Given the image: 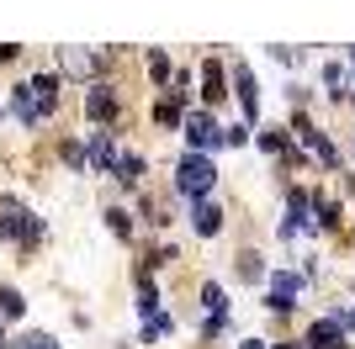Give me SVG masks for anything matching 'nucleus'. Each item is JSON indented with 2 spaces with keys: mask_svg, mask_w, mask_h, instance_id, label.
Here are the masks:
<instances>
[{
  "mask_svg": "<svg viewBox=\"0 0 355 349\" xmlns=\"http://www.w3.org/2000/svg\"><path fill=\"white\" fill-rule=\"evenodd\" d=\"M276 349H282V344H276Z\"/></svg>",
  "mask_w": 355,
  "mask_h": 349,
  "instance_id": "nucleus-22",
  "label": "nucleus"
},
{
  "mask_svg": "<svg viewBox=\"0 0 355 349\" xmlns=\"http://www.w3.org/2000/svg\"><path fill=\"white\" fill-rule=\"evenodd\" d=\"M154 116H159V122H180V101H175V96L159 101V106H154Z\"/></svg>",
  "mask_w": 355,
  "mask_h": 349,
  "instance_id": "nucleus-17",
  "label": "nucleus"
},
{
  "mask_svg": "<svg viewBox=\"0 0 355 349\" xmlns=\"http://www.w3.org/2000/svg\"><path fill=\"white\" fill-rule=\"evenodd\" d=\"M202 307H207L212 318H223V307H228L223 302V286H202Z\"/></svg>",
  "mask_w": 355,
  "mask_h": 349,
  "instance_id": "nucleus-13",
  "label": "nucleus"
},
{
  "mask_svg": "<svg viewBox=\"0 0 355 349\" xmlns=\"http://www.w3.org/2000/svg\"><path fill=\"white\" fill-rule=\"evenodd\" d=\"M239 96H244V111L254 116V106H260V101H254V80H250V69H239Z\"/></svg>",
  "mask_w": 355,
  "mask_h": 349,
  "instance_id": "nucleus-15",
  "label": "nucleus"
},
{
  "mask_svg": "<svg viewBox=\"0 0 355 349\" xmlns=\"http://www.w3.org/2000/svg\"><path fill=\"white\" fill-rule=\"evenodd\" d=\"M64 69H69V74H90V53H80V48H64Z\"/></svg>",
  "mask_w": 355,
  "mask_h": 349,
  "instance_id": "nucleus-11",
  "label": "nucleus"
},
{
  "mask_svg": "<svg viewBox=\"0 0 355 349\" xmlns=\"http://www.w3.org/2000/svg\"><path fill=\"white\" fill-rule=\"evenodd\" d=\"M148 74H154V80H164V74H170V58H164L159 48H154V53H148Z\"/></svg>",
  "mask_w": 355,
  "mask_h": 349,
  "instance_id": "nucleus-19",
  "label": "nucleus"
},
{
  "mask_svg": "<svg viewBox=\"0 0 355 349\" xmlns=\"http://www.w3.org/2000/svg\"><path fill=\"white\" fill-rule=\"evenodd\" d=\"M11 349H59V344H53L48 334H21V339L11 344Z\"/></svg>",
  "mask_w": 355,
  "mask_h": 349,
  "instance_id": "nucleus-16",
  "label": "nucleus"
},
{
  "mask_svg": "<svg viewBox=\"0 0 355 349\" xmlns=\"http://www.w3.org/2000/svg\"><path fill=\"white\" fill-rule=\"evenodd\" d=\"M90 164H101V170H112V164H117V148L106 143V138H90Z\"/></svg>",
  "mask_w": 355,
  "mask_h": 349,
  "instance_id": "nucleus-9",
  "label": "nucleus"
},
{
  "mask_svg": "<svg viewBox=\"0 0 355 349\" xmlns=\"http://www.w3.org/2000/svg\"><path fill=\"white\" fill-rule=\"evenodd\" d=\"M297 286H302V280H297V276H286V270H276V276H270V307H276V312H286V307L297 302Z\"/></svg>",
  "mask_w": 355,
  "mask_h": 349,
  "instance_id": "nucleus-5",
  "label": "nucleus"
},
{
  "mask_svg": "<svg viewBox=\"0 0 355 349\" xmlns=\"http://www.w3.org/2000/svg\"><path fill=\"white\" fill-rule=\"evenodd\" d=\"M186 138H191V148H218L223 143V132H218V122L212 116H186Z\"/></svg>",
  "mask_w": 355,
  "mask_h": 349,
  "instance_id": "nucleus-3",
  "label": "nucleus"
},
{
  "mask_svg": "<svg viewBox=\"0 0 355 349\" xmlns=\"http://www.w3.org/2000/svg\"><path fill=\"white\" fill-rule=\"evenodd\" d=\"M138 174H144V159H133V154H122V159H117V180H128V186H133Z\"/></svg>",
  "mask_w": 355,
  "mask_h": 349,
  "instance_id": "nucleus-12",
  "label": "nucleus"
},
{
  "mask_svg": "<svg viewBox=\"0 0 355 349\" xmlns=\"http://www.w3.org/2000/svg\"><path fill=\"white\" fill-rule=\"evenodd\" d=\"M0 349H11V344H6V334H0Z\"/></svg>",
  "mask_w": 355,
  "mask_h": 349,
  "instance_id": "nucleus-20",
  "label": "nucleus"
},
{
  "mask_svg": "<svg viewBox=\"0 0 355 349\" xmlns=\"http://www.w3.org/2000/svg\"><path fill=\"white\" fill-rule=\"evenodd\" d=\"M21 307H27V302H21V296H16V291H0V312H6V318H16V312H21Z\"/></svg>",
  "mask_w": 355,
  "mask_h": 349,
  "instance_id": "nucleus-18",
  "label": "nucleus"
},
{
  "mask_svg": "<svg viewBox=\"0 0 355 349\" xmlns=\"http://www.w3.org/2000/svg\"><path fill=\"white\" fill-rule=\"evenodd\" d=\"M191 222H196V233H207V238H212V233L223 228V212H218V206H212V202H196Z\"/></svg>",
  "mask_w": 355,
  "mask_h": 349,
  "instance_id": "nucleus-8",
  "label": "nucleus"
},
{
  "mask_svg": "<svg viewBox=\"0 0 355 349\" xmlns=\"http://www.w3.org/2000/svg\"><path fill=\"white\" fill-rule=\"evenodd\" d=\"M350 58H355V53H350Z\"/></svg>",
  "mask_w": 355,
  "mask_h": 349,
  "instance_id": "nucleus-23",
  "label": "nucleus"
},
{
  "mask_svg": "<svg viewBox=\"0 0 355 349\" xmlns=\"http://www.w3.org/2000/svg\"><path fill=\"white\" fill-rule=\"evenodd\" d=\"M212 180H218V170H212V164L202 159V154H186V159H180V174H175V186L186 190L191 202H202V196H207V190H212Z\"/></svg>",
  "mask_w": 355,
  "mask_h": 349,
  "instance_id": "nucleus-2",
  "label": "nucleus"
},
{
  "mask_svg": "<svg viewBox=\"0 0 355 349\" xmlns=\"http://www.w3.org/2000/svg\"><path fill=\"white\" fill-rule=\"evenodd\" d=\"M59 106V80L53 74H37V80H27V85L11 96V111L21 116V122H37V116H48Z\"/></svg>",
  "mask_w": 355,
  "mask_h": 349,
  "instance_id": "nucleus-1",
  "label": "nucleus"
},
{
  "mask_svg": "<svg viewBox=\"0 0 355 349\" xmlns=\"http://www.w3.org/2000/svg\"><path fill=\"white\" fill-rule=\"evenodd\" d=\"M202 80H207V101L223 96V64H202Z\"/></svg>",
  "mask_w": 355,
  "mask_h": 349,
  "instance_id": "nucleus-10",
  "label": "nucleus"
},
{
  "mask_svg": "<svg viewBox=\"0 0 355 349\" xmlns=\"http://www.w3.org/2000/svg\"><path fill=\"white\" fill-rule=\"evenodd\" d=\"M308 344H313V349H345L340 323H313V328H308Z\"/></svg>",
  "mask_w": 355,
  "mask_h": 349,
  "instance_id": "nucleus-6",
  "label": "nucleus"
},
{
  "mask_svg": "<svg viewBox=\"0 0 355 349\" xmlns=\"http://www.w3.org/2000/svg\"><path fill=\"white\" fill-rule=\"evenodd\" d=\"M85 111L96 116V122H106V116L117 111V101H112V90H106V85H96V90L85 96Z\"/></svg>",
  "mask_w": 355,
  "mask_h": 349,
  "instance_id": "nucleus-7",
  "label": "nucleus"
},
{
  "mask_svg": "<svg viewBox=\"0 0 355 349\" xmlns=\"http://www.w3.org/2000/svg\"><path fill=\"white\" fill-rule=\"evenodd\" d=\"M239 349H260V344H239Z\"/></svg>",
  "mask_w": 355,
  "mask_h": 349,
  "instance_id": "nucleus-21",
  "label": "nucleus"
},
{
  "mask_svg": "<svg viewBox=\"0 0 355 349\" xmlns=\"http://www.w3.org/2000/svg\"><path fill=\"white\" fill-rule=\"evenodd\" d=\"M313 212H318V222H324V228H334V222H340V202H324V196H318V202H313Z\"/></svg>",
  "mask_w": 355,
  "mask_h": 349,
  "instance_id": "nucleus-14",
  "label": "nucleus"
},
{
  "mask_svg": "<svg viewBox=\"0 0 355 349\" xmlns=\"http://www.w3.org/2000/svg\"><path fill=\"white\" fill-rule=\"evenodd\" d=\"M0 233H6V238H37V222H32L21 206H6V212H0Z\"/></svg>",
  "mask_w": 355,
  "mask_h": 349,
  "instance_id": "nucleus-4",
  "label": "nucleus"
}]
</instances>
